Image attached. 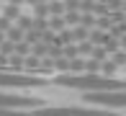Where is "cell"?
I'll use <instances>...</instances> for the list:
<instances>
[{
  "label": "cell",
  "mask_w": 126,
  "mask_h": 116,
  "mask_svg": "<svg viewBox=\"0 0 126 116\" xmlns=\"http://www.w3.org/2000/svg\"><path fill=\"white\" fill-rule=\"evenodd\" d=\"M80 10H64V21H67V26H77L80 23Z\"/></svg>",
  "instance_id": "obj_15"
},
{
  "label": "cell",
  "mask_w": 126,
  "mask_h": 116,
  "mask_svg": "<svg viewBox=\"0 0 126 116\" xmlns=\"http://www.w3.org/2000/svg\"><path fill=\"white\" fill-rule=\"evenodd\" d=\"M5 36H8L10 41H21V39L26 36V31H23V28H21V26H16V23H13V26H10L8 31H5Z\"/></svg>",
  "instance_id": "obj_7"
},
{
  "label": "cell",
  "mask_w": 126,
  "mask_h": 116,
  "mask_svg": "<svg viewBox=\"0 0 126 116\" xmlns=\"http://www.w3.org/2000/svg\"><path fill=\"white\" fill-rule=\"evenodd\" d=\"M64 26H67L64 16H49V28H51V31H57V34H59Z\"/></svg>",
  "instance_id": "obj_9"
},
{
  "label": "cell",
  "mask_w": 126,
  "mask_h": 116,
  "mask_svg": "<svg viewBox=\"0 0 126 116\" xmlns=\"http://www.w3.org/2000/svg\"><path fill=\"white\" fill-rule=\"evenodd\" d=\"M85 101L93 103V106L126 108V88H121V90H95V93H85Z\"/></svg>",
  "instance_id": "obj_2"
},
{
  "label": "cell",
  "mask_w": 126,
  "mask_h": 116,
  "mask_svg": "<svg viewBox=\"0 0 126 116\" xmlns=\"http://www.w3.org/2000/svg\"><path fill=\"white\" fill-rule=\"evenodd\" d=\"M95 21H98V18H95V13H82V16H80V23H82V26H88V28H93Z\"/></svg>",
  "instance_id": "obj_22"
},
{
  "label": "cell",
  "mask_w": 126,
  "mask_h": 116,
  "mask_svg": "<svg viewBox=\"0 0 126 116\" xmlns=\"http://www.w3.org/2000/svg\"><path fill=\"white\" fill-rule=\"evenodd\" d=\"M72 31H75V41H85V39H88V34H90V28L82 26V23H77Z\"/></svg>",
  "instance_id": "obj_14"
},
{
  "label": "cell",
  "mask_w": 126,
  "mask_h": 116,
  "mask_svg": "<svg viewBox=\"0 0 126 116\" xmlns=\"http://www.w3.org/2000/svg\"><path fill=\"white\" fill-rule=\"evenodd\" d=\"M59 41H62V44H72V41H75V31L64 26V28L59 31Z\"/></svg>",
  "instance_id": "obj_16"
},
{
  "label": "cell",
  "mask_w": 126,
  "mask_h": 116,
  "mask_svg": "<svg viewBox=\"0 0 126 116\" xmlns=\"http://www.w3.org/2000/svg\"><path fill=\"white\" fill-rule=\"evenodd\" d=\"M124 10H126V0H124Z\"/></svg>",
  "instance_id": "obj_33"
},
{
  "label": "cell",
  "mask_w": 126,
  "mask_h": 116,
  "mask_svg": "<svg viewBox=\"0 0 126 116\" xmlns=\"http://www.w3.org/2000/svg\"><path fill=\"white\" fill-rule=\"evenodd\" d=\"M5 39H8V36H5V31H0V41H5Z\"/></svg>",
  "instance_id": "obj_32"
},
{
  "label": "cell",
  "mask_w": 126,
  "mask_h": 116,
  "mask_svg": "<svg viewBox=\"0 0 126 116\" xmlns=\"http://www.w3.org/2000/svg\"><path fill=\"white\" fill-rule=\"evenodd\" d=\"M33 106H41V101L28 98V96H18V93L0 90V108H13V111H21V108H33Z\"/></svg>",
  "instance_id": "obj_4"
},
{
  "label": "cell",
  "mask_w": 126,
  "mask_h": 116,
  "mask_svg": "<svg viewBox=\"0 0 126 116\" xmlns=\"http://www.w3.org/2000/svg\"><path fill=\"white\" fill-rule=\"evenodd\" d=\"M8 3H16V5H21V3H26V0H8Z\"/></svg>",
  "instance_id": "obj_31"
},
{
  "label": "cell",
  "mask_w": 126,
  "mask_h": 116,
  "mask_svg": "<svg viewBox=\"0 0 126 116\" xmlns=\"http://www.w3.org/2000/svg\"><path fill=\"white\" fill-rule=\"evenodd\" d=\"M64 0H49V16H64Z\"/></svg>",
  "instance_id": "obj_8"
},
{
  "label": "cell",
  "mask_w": 126,
  "mask_h": 116,
  "mask_svg": "<svg viewBox=\"0 0 126 116\" xmlns=\"http://www.w3.org/2000/svg\"><path fill=\"white\" fill-rule=\"evenodd\" d=\"M16 54H21V57L31 54V44H28L26 39H21V41H16Z\"/></svg>",
  "instance_id": "obj_17"
},
{
  "label": "cell",
  "mask_w": 126,
  "mask_h": 116,
  "mask_svg": "<svg viewBox=\"0 0 126 116\" xmlns=\"http://www.w3.org/2000/svg\"><path fill=\"white\" fill-rule=\"evenodd\" d=\"M113 62H116L118 67H126V52L116 49V52H113Z\"/></svg>",
  "instance_id": "obj_25"
},
{
  "label": "cell",
  "mask_w": 126,
  "mask_h": 116,
  "mask_svg": "<svg viewBox=\"0 0 126 116\" xmlns=\"http://www.w3.org/2000/svg\"><path fill=\"white\" fill-rule=\"evenodd\" d=\"M16 26H21L23 31H28V28L33 26V18H31V16H21V18L16 21Z\"/></svg>",
  "instance_id": "obj_24"
},
{
  "label": "cell",
  "mask_w": 126,
  "mask_h": 116,
  "mask_svg": "<svg viewBox=\"0 0 126 116\" xmlns=\"http://www.w3.org/2000/svg\"><path fill=\"white\" fill-rule=\"evenodd\" d=\"M0 3H8V0H0Z\"/></svg>",
  "instance_id": "obj_34"
},
{
  "label": "cell",
  "mask_w": 126,
  "mask_h": 116,
  "mask_svg": "<svg viewBox=\"0 0 126 116\" xmlns=\"http://www.w3.org/2000/svg\"><path fill=\"white\" fill-rule=\"evenodd\" d=\"M64 8L67 10H80V0H64Z\"/></svg>",
  "instance_id": "obj_28"
},
{
  "label": "cell",
  "mask_w": 126,
  "mask_h": 116,
  "mask_svg": "<svg viewBox=\"0 0 126 116\" xmlns=\"http://www.w3.org/2000/svg\"><path fill=\"white\" fill-rule=\"evenodd\" d=\"M0 52H3V54H13L16 52V41H10V39L0 41Z\"/></svg>",
  "instance_id": "obj_23"
},
{
  "label": "cell",
  "mask_w": 126,
  "mask_h": 116,
  "mask_svg": "<svg viewBox=\"0 0 126 116\" xmlns=\"http://www.w3.org/2000/svg\"><path fill=\"white\" fill-rule=\"evenodd\" d=\"M77 54H80V52H77V44L75 41H72V44H64V57L72 59V57H77Z\"/></svg>",
  "instance_id": "obj_26"
},
{
  "label": "cell",
  "mask_w": 126,
  "mask_h": 116,
  "mask_svg": "<svg viewBox=\"0 0 126 116\" xmlns=\"http://www.w3.org/2000/svg\"><path fill=\"white\" fill-rule=\"evenodd\" d=\"M70 72H85V59H82L80 54L70 59Z\"/></svg>",
  "instance_id": "obj_13"
},
{
  "label": "cell",
  "mask_w": 126,
  "mask_h": 116,
  "mask_svg": "<svg viewBox=\"0 0 126 116\" xmlns=\"http://www.w3.org/2000/svg\"><path fill=\"white\" fill-rule=\"evenodd\" d=\"M10 26H13V21H10V18H5V16H0V31H8Z\"/></svg>",
  "instance_id": "obj_27"
},
{
  "label": "cell",
  "mask_w": 126,
  "mask_h": 116,
  "mask_svg": "<svg viewBox=\"0 0 126 116\" xmlns=\"http://www.w3.org/2000/svg\"><path fill=\"white\" fill-rule=\"evenodd\" d=\"M28 5H36V3H44V0H26Z\"/></svg>",
  "instance_id": "obj_30"
},
{
  "label": "cell",
  "mask_w": 126,
  "mask_h": 116,
  "mask_svg": "<svg viewBox=\"0 0 126 116\" xmlns=\"http://www.w3.org/2000/svg\"><path fill=\"white\" fill-rule=\"evenodd\" d=\"M54 70L57 72H70V57H64V54L57 57L54 59Z\"/></svg>",
  "instance_id": "obj_10"
},
{
  "label": "cell",
  "mask_w": 126,
  "mask_h": 116,
  "mask_svg": "<svg viewBox=\"0 0 126 116\" xmlns=\"http://www.w3.org/2000/svg\"><path fill=\"white\" fill-rule=\"evenodd\" d=\"M44 3H49V0H44Z\"/></svg>",
  "instance_id": "obj_35"
},
{
  "label": "cell",
  "mask_w": 126,
  "mask_h": 116,
  "mask_svg": "<svg viewBox=\"0 0 126 116\" xmlns=\"http://www.w3.org/2000/svg\"><path fill=\"white\" fill-rule=\"evenodd\" d=\"M3 16H5V18H10V21H18L23 13H21V5H16V3H5V5H3Z\"/></svg>",
  "instance_id": "obj_6"
},
{
  "label": "cell",
  "mask_w": 126,
  "mask_h": 116,
  "mask_svg": "<svg viewBox=\"0 0 126 116\" xmlns=\"http://www.w3.org/2000/svg\"><path fill=\"white\" fill-rule=\"evenodd\" d=\"M85 72H100V59H95V57L85 59Z\"/></svg>",
  "instance_id": "obj_19"
},
{
  "label": "cell",
  "mask_w": 126,
  "mask_h": 116,
  "mask_svg": "<svg viewBox=\"0 0 126 116\" xmlns=\"http://www.w3.org/2000/svg\"><path fill=\"white\" fill-rule=\"evenodd\" d=\"M36 85H44V80L36 77V75L0 70V88H5V90H10V88H36Z\"/></svg>",
  "instance_id": "obj_3"
},
{
  "label": "cell",
  "mask_w": 126,
  "mask_h": 116,
  "mask_svg": "<svg viewBox=\"0 0 126 116\" xmlns=\"http://www.w3.org/2000/svg\"><path fill=\"white\" fill-rule=\"evenodd\" d=\"M36 116H103V114L80 106H59V108H39Z\"/></svg>",
  "instance_id": "obj_5"
},
{
  "label": "cell",
  "mask_w": 126,
  "mask_h": 116,
  "mask_svg": "<svg viewBox=\"0 0 126 116\" xmlns=\"http://www.w3.org/2000/svg\"><path fill=\"white\" fill-rule=\"evenodd\" d=\"M57 85L82 90V93H95V90H121L126 88V80L111 77L103 72H62L57 77Z\"/></svg>",
  "instance_id": "obj_1"
},
{
  "label": "cell",
  "mask_w": 126,
  "mask_h": 116,
  "mask_svg": "<svg viewBox=\"0 0 126 116\" xmlns=\"http://www.w3.org/2000/svg\"><path fill=\"white\" fill-rule=\"evenodd\" d=\"M93 41H90V39H85V41H80L77 44V52H80V57H90V54H93Z\"/></svg>",
  "instance_id": "obj_11"
},
{
  "label": "cell",
  "mask_w": 126,
  "mask_h": 116,
  "mask_svg": "<svg viewBox=\"0 0 126 116\" xmlns=\"http://www.w3.org/2000/svg\"><path fill=\"white\" fill-rule=\"evenodd\" d=\"M8 59H10V54H3V52H0V70H8Z\"/></svg>",
  "instance_id": "obj_29"
},
{
  "label": "cell",
  "mask_w": 126,
  "mask_h": 116,
  "mask_svg": "<svg viewBox=\"0 0 126 116\" xmlns=\"http://www.w3.org/2000/svg\"><path fill=\"white\" fill-rule=\"evenodd\" d=\"M33 10H36L39 18H49V3H36V5H33Z\"/></svg>",
  "instance_id": "obj_21"
},
{
  "label": "cell",
  "mask_w": 126,
  "mask_h": 116,
  "mask_svg": "<svg viewBox=\"0 0 126 116\" xmlns=\"http://www.w3.org/2000/svg\"><path fill=\"white\" fill-rule=\"evenodd\" d=\"M116 70H118V65H116L113 59H103V62H100V72H103V75H111V77H113Z\"/></svg>",
  "instance_id": "obj_12"
},
{
  "label": "cell",
  "mask_w": 126,
  "mask_h": 116,
  "mask_svg": "<svg viewBox=\"0 0 126 116\" xmlns=\"http://www.w3.org/2000/svg\"><path fill=\"white\" fill-rule=\"evenodd\" d=\"M95 3L98 0H80V13H95Z\"/></svg>",
  "instance_id": "obj_20"
},
{
  "label": "cell",
  "mask_w": 126,
  "mask_h": 116,
  "mask_svg": "<svg viewBox=\"0 0 126 116\" xmlns=\"http://www.w3.org/2000/svg\"><path fill=\"white\" fill-rule=\"evenodd\" d=\"M90 57H95V59H108V49H106V46H103V44H95L93 46V54H90Z\"/></svg>",
  "instance_id": "obj_18"
}]
</instances>
